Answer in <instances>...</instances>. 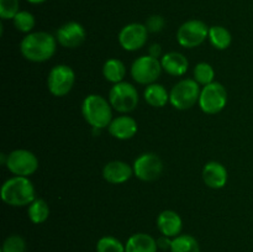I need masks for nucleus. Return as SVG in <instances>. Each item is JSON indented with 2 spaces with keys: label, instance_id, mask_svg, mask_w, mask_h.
<instances>
[{
  "label": "nucleus",
  "instance_id": "nucleus-1",
  "mask_svg": "<svg viewBox=\"0 0 253 252\" xmlns=\"http://www.w3.org/2000/svg\"><path fill=\"white\" fill-rule=\"evenodd\" d=\"M57 39L46 31L30 32L20 42V52L25 59L34 63H42L54 56Z\"/></svg>",
  "mask_w": 253,
  "mask_h": 252
},
{
  "label": "nucleus",
  "instance_id": "nucleus-2",
  "mask_svg": "<svg viewBox=\"0 0 253 252\" xmlns=\"http://www.w3.org/2000/svg\"><path fill=\"white\" fill-rule=\"evenodd\" d=\"M0 195L5 204L20 208L30 205L36 199V190L29 177L14 175L2 183Z\"/></svg>",
  "mask_w": 253,
  "mask_h": 252
},
{
  "label": "nucleus",
  "instance_id": "nucleus-3",
  "mask_svg": "<svg viewBox=\"0 0 253 252\" xmlns=\"http://www.w3.org/2000/svg\"><path fill=\"white\" fill-rule=\"evenodd\" d=\"M82 115L93 128H105L113 121V106L109 99L99 94H89L82 103Z\"/></svg>",
  "mask_w": 253,
  "mask_h": 252
},
{
  "label": "nucleus",
  "instance_id": "nucleus-4",
  "mask_svg": "<svg viewBox=\"0 0 253 252\" xmlns=\"http://www.w3.org/2000/svg\"><path fill=\"white\" fill-rule=\"evenodd\" d=\"M200 84L194 79L185 78L172 86L169 91V103L177 110H188L199 103Z\"/></svg>",
  "mask_w": 253,
  "mask_h": 252
},
{
  "label": "nucleus",
  "instance_id": "nucleus-5",
  "mask_svg": "<svg viewBox=\"0 0 253 252\" xmlns=\"http://www.w3.org/2000/svg\"><path fill=\"white\" fill-rule=\"evenodd\" d=\"M109 101L114 110L120 114H127L137 108L140 96L136 86L127 82H120L111 86L109 91Z\"/></svg>",
  "mask_w": 253,
  "mask_h": 252
},
{
  "label": "nucleus",
  "instance_id": "nucleus-6",
  "mask_svg": "<svg viewBox=\"0 0 253 252\" xmlns=\"http://www.w3.org/2000/svg\"><path fill=\"white\" fill-rule=\"evenodd\" d=\"M199 106L203 113L215 115L225 109L227 104V90L219 82L203 86L199 96Z\"/></svg>",
  "mask_w": 253,
  "mask_h": 252
},
{
  "label": "nucleus",
  "instance_id": "nucleus-7",
  "mask_svg": "<svg viewBox=\"0 0 253 252\" xmlns=\"http://www.w3.org/2000/svg\"><path fill=\"white\" fill-rule=\"evenodd\" d=\"M163 68L161 64V59L147 56H141L136 58L131 64L130 73L133 81L142 85H150L156 83L161 77Z\"/></svg>",
  "mask_w": 253,
  "mask_h": 252
},
{
  "label": "nucleus",
  "instance_id": "nucleus-8",
  "mask_svg": "<svg viewBox=\"0 0 253 252\" xmlns=\"http://www.w3.org/2000/svg\"><path fill=\"white\" fill-rule=\"evenodd\" d=\"M76 83V73L67 64H57L52 67L47 77V88L54 96H66L73 89Z\"/></svg>",
  "mask_w": 253,
  "mask_h": 252
},
{
  "label": "nucleus",
  "instance_id": "nucleus-9",
  "mask_svg": "<svg viewBox=\"0 0 253 252\" xmlns=\"http://www.w3.org/2000/svg\"><path fill=\"white\" fill-rule=\"evenodd\" d=\"M210 27L198 19L188 20L180 25L177 31V41L184 48H195L204 43L209 37Z\"/></svg>",
  "mask_w": 253,
  "mask_h": 252
},
{
  "label": "nucleus",
  "instance_id": "nucleus-10",
  "mask_svg": "<svg viewBox=\"0 0 253 252\" xmlns=\"http://www.w3.org/2000/svg\"><path fill=\"white\" fill-rule=\"evenodd\" d=\"M10 173L19 177H30L39 169L36 155L29 150H14L7 155L6 166Z\"/></svg>",
  "mask_w": 253,
  "mask_h": 252
},
{
  "label": "nucleus",
  "instance_id": "nucleus-11",
  "mask_svg": "<svg viewBox=\"0 0 253 252\" xmlns=\"http://www.w3.org/2000/svg\"><path fill=\"white\" fill-rule=\"evenodd\" d=\"M133 174L143 182L158 179L163 172V162L158 155L146 152L138 156L133 162Z\"/></svg>",
  "mask_w": 253,
  "mask_h": 252
},
{
  "label": "nucleus",
  "instance_id": "nucleus-12",
  "mask_svg": "<svg viewBox=\"0 0 253 252\" xmlns=\"http://www.w3.org/2000/svg\"><path fill=\"white\" fill-rule=\"evenodd\" d=\"M148 39V30L145 24L131 22L125 25L119 32V43L125 51L135 52L142 48Z\"/></svg>",
  "mask_w": 253,
  "mask_h": 252
},
{
  "label": "nucleus",
  "instance_id": "nucleus-13",
  "mask_svg": "<svg viewBox=\"0 0 253 252\" xmlns=\"http://www.w3.org/2000/svg\"><path fill=\"white\" fill-rule=\"evenodd\" d=\"M56 39L64 48H77L85 41L86 31L79 22L69 21L57 30Z\"/></svg>",
  "mask_w": 253,
  "mask_h": 252
},
{
  "label": "nucleus",
  "instance_id": "nucleus-14",
  "mask_svg": "<svg viewBox=\"0 0 253 252\" xmlns=\"http://www.w3.org/2000/svg\"><path fill=\"white\" fill-rule=\"evenodd\" d=\"M203 180L211 189H221L226 185L229 173L225 166L217 161H210L203 168Z\"/></svg>",
  "mask_w": 253,
  "mask_h": 252
},
{
  "label": "nucleus",
  "instance_id": "nucleus-15",
  "mask_svg": "<svg viewBox=\"0 0 253 252\" xmlns=\"http://www.w3.org/2000/svg\"><path fill=\"white\" fill-rule=\"evenodd\" d=\"M133 175V167L124 161H110L103 168V178L110 184H123Z\"/></svg>",
  "mask_w": 253,
  "mask_h": 252
},
{
  "label": "nucleus",
  "instance_id": "nucleus-16",
  "mask_svg": "<svg viewBox=\"0 0 253 252\" xmlns=\"http://www.w3.org/2000/svg\"><path fill=\"white\" fill-rule=\"evenodd\" d=\"M137 128L138 126L135 119L131 118V116L128 115H125V114L113 119L110 125L108 126L109 133H110L114 138L121 141H126L132 138L133 136L136 135V132H137Z\"/></svg>",
  "mask_w": 253,
  "mask_h": 252
},
{
  "label": "nucleus",
  "instance_id": "nucleus-17",
  "mask_svg": "<svg viewBox=\"0 0 253 252\" xmlns=\"http://www.w3.org/2000/svg\"><path fill=\"white\" fill-rule=\"evenodd\" d=\"M157 227L163 236L174 237L179 236L183 227L182 217L174 210H165L157 217Z\"/></svg>",
  "mask_w": 253,
  "mask_h": 252
},
{
  "label": "nucleus",
  "instance_id": "nucleus-18",
  "mask_svg": "<svg viewBox=\"0 0 253 252\" xmlns=\"http://www.w3.org/2000/svg\"><path fill=\"white\" fill-rule=\"evenodd\" d=\"M161 64L166 73L173 77H182L189 68V61L183 53L177 51L168 52L161 58Z\"/></svg>",
  "mask_w": 253,
  "mask_h": 252
},
{
  "label": "nucleus",
  "instance_id": "nucleus-19",
  "mask_svg": "<svg viewBox=\"0 0 253 252\" xmlns=\"http://www.w3.org/2000/svg\"><path fill=\"white\" fill-rule=\"evenodd\" d=\"M157 240L145 232L133 234L125 245V252H157Z\"/></svg>",
  "mask_w": 253,
  "mask_h": 252
},
{
  "label": "nucleus",
  "instance_id": "nucleus-20",
  "mask_svg": "<svg viewBox=\"0 0 253 252\" xmlns=\"http://www.w3.org/2000/svg\"><path fill=\"white\" fill-rule=\"evenodd\" d=\"M145 101L153 108H163L169 101V93L167 89L158 83H152L146 86L143 91Z\"/></svg>",
  "mask_w": 253,
  "mask_h": 252
},
{
  "label": "nucleus",
  "instance_id": "nucleus-21",
  "mask_svg": "<svg viewBox=\"0 0 253 252\" xmlns=\"http://www.w3.org/2000/svg\"><path fill=\"white\" fill-rule=\"evenodd\" d=\"M103 76L109 83H120L126 77V66L120 59L109 58L103 66Z\"/></svg>",
  "mask_w": 253,
  "mask_h": 252
},
{
  "label": "nucleus",
  "instance_id": "nucleus-22",
  "mask_svg": "<svg viewBox=\"0 0 253 252\" xmlns=\"http://www.w3.org/2000/svg\"><path fill=\"white\" fill-rule=\"evenodd\" d=\"M209 41L212 44V47L220 51L229 48L230 44L232 42L231 32L224 26L220 25H215V26H210L209 29Z\"/></svg>",
  "mask_w": 253,
  "mask_h": 252
},
{
  "label": "nucleus",
  "instance_id": "nucleus-23",
  "mask_svg": "<svg viewBox=\"0 0 253 252\" xmlns=\"http://www.w3.org/2000/svg\"><path fill=\"white\" fill-rule=\"evenodd\" d=\"M29 219L34 224H42L46 221L49 216V207L46 200L43 199H35L27 209Z\"/></svg>",
  "mask_w": 253,
  "mask_h": 252
},
{
  "label": "nucleus",
  "instance_id": "nucleus-24",
  "mask_svg": "<svg viewBox=\"0 0 253 252\" xmlns=\"http://www.w3.org/2000/svg\"><path fill=\"white\" fill-rule=\"evenodd\" d=\"M170 252H200V246L192 235H179L172 240Z\"/></svg>",
  "mask_w": 253,
  "mask_h": 252
},
{
  "label": "nucleus",
  "instance_id": "nucleus-25",
  "mask_svg": "<svg viewBox=\"0 0 253 252\" xmlns=\"http://www.w3.org/2000/svg\"><path fill=\"white\" fill-rule=\"evenodd\" d=\"M193 76H194V81L199 83L200 85L205 86L208 84L212 83L215 78V71L212 68L211 64L207 63V62H200L194 67L193 71Z\"/></svg>",
  "mask_w": 253,
  "mask_h": 252
},
{
  "label": "nucleus",
  "instance_id": "nucleus-26",
  "mask_svg": "<svg viewBox=\"0 0 253 252\" xmlns=\"http://www.w3.org/2000/svg\"><path fill=\"white\" fill-rule=\"evenodd\" d=\"M14 26L17 31L22 32V34H30L34 30L35 25H36V20L31 12L26 11V10H20L16 14V16L12 19Z\"/></svg>",
  "mask_w": 253,
  "mask_h": 252
},
{
  "label": "nucleus",
  "instance_id": "nucleus-27",
  "mask_svg": "<svg viewBox=\"0 0 253 252\" xmlns=\"http://www.w3.org/2000/svg\"><path fill=\"white\" fill-rule=\"evenodd\" d=\"M96 252H125V246L114 236H103L96 242Z\"/></svg>",
  "mask_w": 253,
  "mask_h": 252
},
{
  "label": "nucleus",
  "instance_id": "nucleus-28",
  "mask_svg": "<svg viewBox=\"0 0 253 252\" xmlns=\"http://www.w3.org/2000/svg\"><path fill=\"white\" fill-rule=\"evenodd\" d=\"M26 241L20 235H10L2 244L1 252H25Z\"/></svg>",
  "mask_w": 253,
  "mask_h": 252
},
{
  "label": "nucleus",
  "instance_id": "nucleus-29",
  "mask_svg": "<svg viewBox=\"0 0 253 252\" xmlns=\"http://www.w3.org/2000/svg\"><path fill=\"white\" fill-rule=\"evenodd\" d=\"M20 11V0H0L1 20H12Z\"/></svg>",
  "mask_w": 253,
  "mask_h": 252
},
{
  "label": "nucleus",
  "instance_id": "nucleus-30",
  "mask_svg": "<svg viewBox=\"0 0 253 252\" xmlns=\"http://www.w3.org/2000/svg\"><path fill=\"white\" fill-rule=\"evenodd\" d=\"M146 27H147L148 32H152V34H157L161 32L165 29L166 20L165 17L161 16V15H151L147 20H146Z\"/></svg>",
  "mask_w": 253,
  "mask_h": 252
},
{
  "label": "nucleus",
  "instance_id": "nucleus-31",
  "mask_svg": "<svg viewBox=\"0 0 253 252\" xmlns=\"http://www.w3.org/2000/svg\"><path fill=\"white\" fill-rule=\"evenodd\" d=\"M172 240L170 237H167V236H161L160 239L157 240V246L158 249L163 250V251H166V250H170V246H172Z\"/></svg>",
  "mask_w": 253,
  "mask_h": 252
},
{
  "label": "nucleus",
  "instance_id": "nucleus-32",
  "mask_svg": "<svg viewBox=\"0 0 253 252\" xmlns=\"http://www.w3.org/2000/svg\"><path fill=\"white\" fill-rule=\"evenodd\" d=\"M148 54L151 57H155V58H162V47L160 43H153L151 44L150 48H148Z\"/></svg>",
  "mask_w": 253,
  "mask_h": 252
},
{
  "label": "nucleus",
  "instance_id": "nucleus-33",
  "mask_svg": "<svg viewBox=\"0 0 253 252\" xmlns=\"http://www.w3.org/2000/svg\"><path fill=\"white\" fill-rule=\"evenodd\" d=\"M27 2H30V4H34V5H37V4H42V2L47 1V0H26Z\"/></svg>",
  "mask_w": 253,
  "mask_h": 252
}]
</instances>
